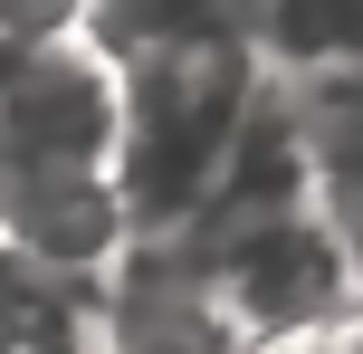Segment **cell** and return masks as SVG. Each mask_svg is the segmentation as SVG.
I'll use <instances>...</instances> for the list:
<instances>
[{"instance_id": "5", "label": "cell", "mask_w": 363, "mask_h": 354, "mask_svg": "<svg viewBox=\"0 0 363 354\" xmlns=\"http://www.w3.org/2000/svg\"><path fill=\"white\" fill-rule=\"evenodd\" d=\"M230 29L258 48L268 77L363 67V0H230Z\"/></svg>"}, {"instance_id": "3", "label": "cell", "mask_w": 363, "mask_h": 354, "mask_svg": "<svg viewBox=\"0 0 363 354\" xmlns=\"http://www.w3.org/2000/svg\"><path fill=\"white\" fill-rule=\"evenodd\" d=\"M86 354H249V336L182 240H125V259L86 287Z\"/></svg>"}, {"instance_id": "2", "label": "cell", "mask_w": 363, "mask_h": 354, "mask_svg": "<svg viewBox=\"0 0 363 354\" xmlns=\"http://www.w3.org/2000/svg\"><path fill=\"white\" fill-rule=\"evenodd\" d=\"M211 278V297L230 306V326L258 345H306V336H335V326L363 316V278L354 259L335 249V230L315 221L306 201L296 211H268V221H239V230H211V240H182Z\"/></svg>"}, {"instance_id": "4", "label": "cell", "mask_w": 363, "mask_h": 354, "mask_svg": "<svg viewBox=\"0 0 363 354\" xmlns=\"http://www.w3.org/2000/svg\"><path fill=\"white\" fill-rule=\"evenodd\" d=\"M306 134V211L335 230V249L363 278V67H306L277 77Z\"/></svg>"}, {"instance_id": "1", "label": "cell", "mask_w": 363, "mask_h": 354, "mask_svg": "<svg viewBox=\"0 0 363 354\" xmlns=\"http://www.w3.org/2000/svg\"><path fill=\"white\" fill-rule=\"evenodd\" d=\"M258 87H268V67L239 29L115 57V163L106 172H115L134 240H182L191 230V211L211 201L220 153H230Z\"/></svg>"}, {"instance_id": "6", "label": "cell", "mask_w": 363, "mask_h": 354, "mask_svg": "<svg viewBox=\"0 0 363 354\" xmlns=\"http://www.w3.org/2000/svg\"><path fill=\"white\" fill-rule=\"evenodd\" d=\"M0 354H86V287L0 240Z\"/></svg>"}, {"instance_id": "7", "label": "cell", "mask_w": 363, "mask_h": 354, "mask_svg": "<svg viewBox=\"0 0 363 354\" xmlns=\"http://www.w3.org/2000/svg\"><path fill=\"white\" fill-rule=\"evenodd\" d=\"M211 29H230V0H86V38L106 57L172 48V38H211Z\"/></svg>"}]
</instances>
